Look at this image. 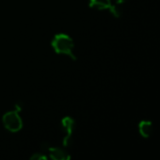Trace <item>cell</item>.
<instances>
[{
    "label": "cell",
    "instance_id": "ba28073f",
    "mask_svg": "<svg viewBox=\"0 0 160 160\" xmlns=\"http://www.w3.org/2000/svg\"><path fill=\"white\" fill-rule=\"evenodd\" d=\"M127 1V0H116V4L120 5V4H123Z\"/></svg>",
    "mask_w": 160,
    "mask_h": 160
},
{
    "label": "cell",
    "instance_id": "7a4b0ae2",
    "mask_svg": "<svg viewBox=\"0 0 160 160\" xmlns=\"http://www.w3.org/2000/svg\"><path fill=\"white\" fill-rule=\"evenodd\" d=\"M2 121L6 129L13 133L20 131L23 127V122L18 113V110H12L5 113Z\"/></svg>",
    "mask_w": 160,
    "mask_h": 160
},
{
    "label": "cell",
    "instance_id": "52a82bcc",
    "mask_svg": "<svg viewBox=\"0 0 160 160\" xmlns=\"http://www.w3.org/2000/svg\"><path fill=\"white\" fill-rule=\"evenodd\" d=\"M29 160H47V157L42 153H35L30 157Z\"/></svg>",
    "mask_w": 160,
    "mask_h": 160
},
{
    "label": "cell",
    "instance_id": "8992f818",
    "mask_svg": "<svg viewBox=\"0 0 160 160\" xmlns=\"http://www.w3.org/2000/svg\"><path fill=\"white\" fill-rule=\"evenodd\" d=\"M138 129L143 138H149L152 132V123L150 121H141L138 124Z\"/></svg>",
    "mask_w": 160,
    "mask_h": 160
},
{
    "label": "cell",
    "instance_id": "3957f363",
    "mask_svg": "<svg viewBox=\"0 0 160 160\" xmlns=\"http://www.w3.org/2000/svg\"><path fill=\"white\" fill-rule=\"evenodd\" d=\"M90 5L98 10H108L115 17L121 16V11L116 5L111 4V0H91Z\"/></svg>",
    "mask_w": 160,
    "mask_h": 160
},
{
    "label": "cell",
    "instance_id": "277c9868",
    "mask_svg": "<svg viewBox=\"0 0 160 160\" xmlns=\"http://www.w3.org/2000/svg\"><path fill=\"white\" fill-rule=\"evenodd\" d=\"M49 155L52 160H70V154L60 148H49Z\"/></svg>",
    "mask_w": 160,
    "mask_h": 160
},
{
    "label": "cell",
    "instance_id": "5b68a950",
    "mask_svg": "<svg viewBox=\"0 0 160 160\" xmlns=\"http://www.w3.org/2000/svg\"><path fill=\"white\" fill-rule=\"evenodd\" d=\"M73 124H74V122L70 117H65L62 120V126L64 127V129L67 132V136L64 138V145L65 146L68 145V141L71 138V136H72V130H73Z\"/></svg>",
    "mask_w": 160,
    "mask_h": 160
},
{
    "label": "cell",
    "instance_id": "6da1fadb",
    "mask_svg": "<svg viewBox=\"0 0 160 160\" xmlns=\"http://www.w3.org/2000/svg\"><path fill=\"white\" fill-rule=\"evenodd\" d=\"M51 44L56 53L65 55V56L74 58V55H73L74 44H73L72 39L69 35L64 34V33L57 34L53 38Z\"/></svg>",
    "mask_w": 160,
    "mask_h": 160
}]
</instances>
